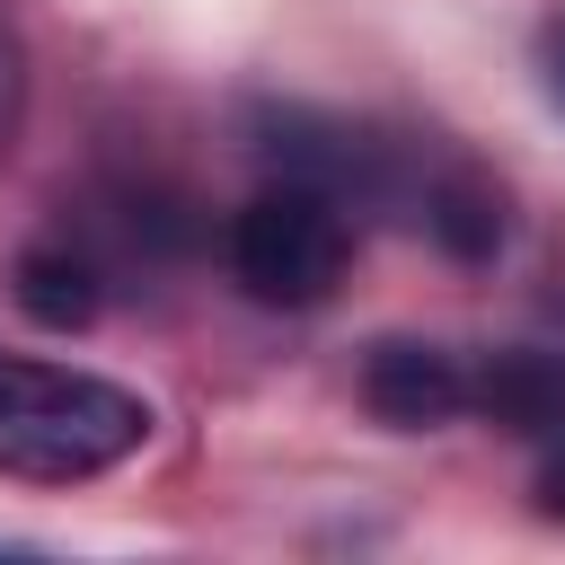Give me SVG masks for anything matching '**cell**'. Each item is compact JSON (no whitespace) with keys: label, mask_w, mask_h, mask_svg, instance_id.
Instances as JSON below:
<instances>
[{"label":"cell","mask_w":565,"mask_h":565,"mask_svg":"<svg viewBox=\"0 0 565 565\" xmlns=\"http://www.w3.org/2000/svg\"><path fill=\"white\" fill-rule=\"evenodd\" d=\"M150 424H159L150 397H132L106 371L0 353V477H26V486L106 477L150 441Z\"/></svg>","instance_id":"1"},{"label":"cell","mask_w":565,"mask_h":565,"mask_svg":"<svg viewBox=\"0 0 565 565\" xmlns=\"http://www.w3.org/2000/svg\"><path fill=\"white\" fill-rule=\"evenodd\" d=\"M344 265H353V221H344V203L327 185L274 177L230 221V274L265 309H318L344 282Z\"/></svg>","instance_id":"2"},{"label":"cell","mask_w":565,"mask_h":565,"mask_svg":"<svg viewBox=\"0 0 565 565\" xmlns=\"http://www.w3.org/2000/svg\"><path fill=\"white\" fill-rule=\"evenodd\" d=\"M362 406L397 433H424V424H450L468 415V362L450 344H415V335H388L371 344L362 362Z\"/></svg>","instance_id":"3"},{"label":"cell","mask_w":565,"mask_h":565,"mask_svg":"<svg viewBox=\"0 0 565 565\" xmlns=\"http://www.w3.org/2000/svg\"><path fill=\"white\" fill-rule=\"evenodd\" d=\"M468 406H486L512 433H556L565 424V362L556 353H494L486 371H468Z\"/></svg>","instance_id":"4"},{"label":"cell","mask_w":565,"mask_h":565,"mask_svg":"<svg viewBox=\"0 0 565 565\" xmlns=\"http://www.w3.org/2000/svg\"><path fill=\"white\" fill-rule=\"evenodd\" d=\"M18 309H26L35 327H53V335L88 327V318H97V265H88L71 238L26 247V256H18Z\"/></svg>","instance_id":"5"},{"label":"cell","mask_w":565,"mask_h":565,"mask_svg":"<svg viewBox=\"0 0 565 565\" xmlns=\"http://www.w3.org/2000/svg\"><path fill=\"white\" fill-rule=\"evenodd\" d=\"M18 115H26V53H18V35L0 18V150L18 141Z\"/></svg>","instance_id":"6"},{"label":"cell","mask_w":565,"mask_h":565,"mask_svg":"<svg viewBox=\"0 0 565 565\" xmlns=\"http://www.w3.org/2000/svg\"><path fill=\"white\" fill-rule=\"evenodd\" d=\"M539 512H547V521H565V450L539 468Z\"/></svg>","instance_id":"7"},{"label":"cell","mask_w":565,"mask_h":565,"mask_svg":"<svg viewBox=\"0 0 565 565\" xmlns=\"http://www.w3.org/2000/svg\"><path fill=\"white\" fill-rule=\"evenodd\" d=\"M547 97H556V106H565V26H556V35H547Z\"/></svg>","instance_id":"8"}]
</instances>
